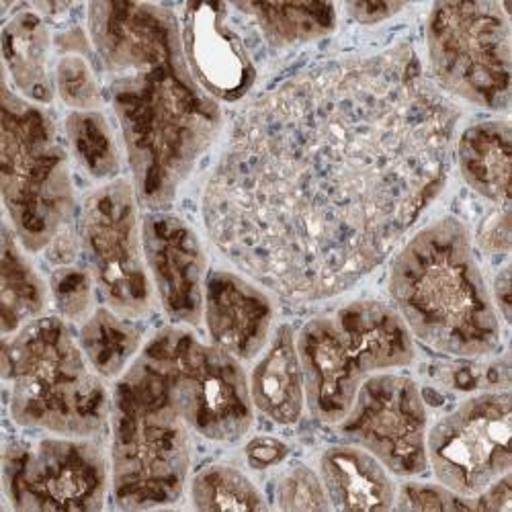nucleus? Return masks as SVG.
Returning a JSON list of instances; mask_svg holds the SVG:
<instances>
[{"label":"nucleus","mask_w":512,"mask_h":512,"mask_svg":"<svg viewBox=\"0 0 512 512\" xmlns=\"http://www.w3.org/2000/svg\"><path fill=\"white\" fill-rule=\"evenodd\" d=\"M97 375L58 318L33 320L3 345L11 416L27 429L78 439L101 433L111 404Z\"/></svg>","instance_id":"39448f33"},{"label":"nucleus","mask_w":512,"mask_h":512,"mask_svg":"<svg viewBox=\"0 0 512 512\" xmlns=\"http://www.w3.org/2000/svg\"><path fill=\"white\" fill-rule=\"evenodd\" d=\"M181 44L193 78L211 99L234 103L252 89L256 70L228 21L226 5H185Z\"/></svg>","instance_id":"ddd939ff"},{"label":"nucleus","mask_w":512,"mask_h":512,"mask_svg":"<svg viewBox=\"0 0 512 512\" xmlns=\"http://www.w3.org/2000/svg\"><path fill=\"white\" fill-rule=\"evenodd\" d=\"M404 9L402 3H383V0H357V3H349L347 11L349 15L365 25L381 23L394 15H398Z\"/></svg>","instance_id":"7c9ffc66"},{"label":"nucleus","mask_w":512,"mask_h":512,"mask_svg":"<svg viewBox=\"0 0 512 512\" xmlns=\"http://www.w3.org/2000/svg\"><path fill=\"white\" fill-rule=\"evenodd\" d=\"M193 506L199 510H265L256 486L234 467L209 465L191 484Z\"/></svg>","instance_id":"b1692460"},{"label":"nucleus","mask_w":512,"mask_h":512,"mask_svg":"<svg viewBox=\"0 0 512 512\" xmlns=\"http://www.w3.org/2000/svg\"><path fill=\"white\" fill-rule=\"evenodd\" d=\"M306 398L322 422L343 420L363 383L414 359L410 330L386 304L353 302L310 320L297 340Z\"/></svg>","instance_id":"423d86ee"},{"label":"nucleus","mask_w":512,"mask_h":512,"mask_svg":"<svg viewBox=\"0 0 512 512\" xmlns=\"http://www.w3.org/2000/svg\"><path fill=\"white\" fill-rule=\"evenodd\" d=\"M140 345L142 330L111 310H97L80 330V347L91 367L109 379L125 371Z\"/></svg>","instance_id":"4be33fe9"},{"label":"nucleus","mask_w":512,"mask_h":512,"mask_svg":"<svg viewBox=\"0 0 512 512\" xmlns=\"http://www.w3.org/2000/svg\"><path fill=\"white\" fill-rule=\"evenodd\" d=\"M66 230V228H64ZM60 232L52 242H50V259L62 267L70 265L76 254V242L68 232Z\"/></svg>","instance_id":"2f4dec72"},{"label":"nucleus","mask_w":512,"mask_h":512,"mask_svg":"<svg viewBox=\"0 0 512 512\" xmlns=\"http://www.w3.org/2000/svg\"><path fill=\"white\" fill-rule=\"evenodd\" d=\"M289 449L283 441L273 437H256L246 445V459L254 469H267L281 463Z\"/></svg>","instance_id":"c756f323"},{"label":"nucleus","mask_w":512,"mask_h":512,"mask_svg":"<svg viewBox=\"0 0 512 512\" xmlns=\"http://www.w3.org/2000/svg\"><path fill=\"white\" fill-rule=\"evenodd\" d=\"M46 308V287L17 246L9 228L3 234V265H0V316L9 336L33 322Z\"/></svg>","instance_id":"412c9836"},{"label":"nucleus","mask_w":512,"mask_h":512,"mask_svg":"<svg viewBox=\"0 0 512 512\" xmlns=\"http://www.w3.org/2000/svg\"><path fill=\"white\" fill-rule=\"evenodd\" d=\"M3 56L17 91L35 103H50V33L37 13L21 11L3 27Z\"/></svg>","instance_id":"6ab92c4d"},{"label":"nucleus","mask_w":512,"mask_h":512,"mask_svg":"<svg viewBox=\"0 0 512 512\" xmlns=\"http://www.w3.org/2000/svg\"><path fill=\"white\" fill-rule=\"evenodd\" d=\"M113 494L121 508H158L181 498L193 433L209 420L193 365V334L166 328L123 373L111 406Z\"/></svg>","instance_id":"7ed1b4c3"},{"label":"nucleus","mask_w":512,"mask_h":512,"mask_svg":"<svg viewBox=\"0 0 512 512\" xmlns=\"http://www.w3.org/2000/svg\"><path fill=\"white\" fill-rule=\"evenodd\" d=\"M66 136L78 164L93 179L105 181L119 173V150L109 121L97 111H74L66 119Z\"/></svg>","instance_id":"5701e85b"},{"label":"nucleus","mask_w":512,"mask_h":512,"mask_svg":"<svg viewBox=\"0 0 512 512\" xmlns=\"http://www.w3.org/2000/svg\"><path fill=\"white\" fill-rule=\"evenodd\" d=\"M398 316L426 347L478 359L500 349V324L476 263L472 240L455 218L418 232L390 275Z\"/></svg>","instance_id":"20e7f679"},{"label":"nucleus","mask_w":512,"mask_h":512,"mask_svg":"<svg viewBox=\"0 0 512 512\" xmlns=\"http://www.w3.org/2000/svg\"><path fill=\"white\" fill-rule=\"evenodd\" d=\"M3 197L17 238L41 250L66 228L74 195L50 115L3 87Z\"/></svg>","instance_id":"0eeeda50"},{"label":"nucleus","mask_w":512,"mask_h":512,"mask_svg":"<svg viewBox=\"0 0 512 512\" xmlns=\"http://www.w3.org/2000/svg\"><path fill=\"white\" fill-rule=\"evenodd\" d=\"M3 482L17 510H99L107 463L93 443L78 437L19 441L5 449Z\"/></svg>","instance_id":"1a4fd4ad"},{"label":"nucleus","mask_w":512,"mask_h":512,"mask_svg":"<svg viewBox=\"0 0 512 512\" xmlns=\"http://www.w3.org/2000/svg\"><path fill=\"white\" fill-rule=\"evenodd\" d=\"M320 474L330 506L338 510H388L396 488L371 453L359 447H330L320 459Z\"/></svg>","instance_id":"dca6fc26"},{"label":"nucleus","mask_w":512,"mask_h":512,"mask_svg":"<svg viewBox=\"0 0 512 512\" xmlns=\"http://www.w3.org/2000/svg\"><path fill=\"white\" fill-rule=\"evenodd\" d=\"M52 293L58 312L68 320L87 318L93 306V281L87 271L66 265L52 275Z\"/></svg>","instance_id":"bb28decb"},{"label":"nucleus","mask_w":512,"mask_h":512,"mask_svg":"<svg viewBox=\"0 0 512 512\" xmlns=\"http://www.w3.org/2000/svg\"><path fill=\"white\" fill-rule=\"evenodd\" d=\"M494 291H496V306L500 308L502 316L506 320H510V273H508V269H504L496 277Z\"/></svg>","instance_id":"473e14b6"},{"label":"nucleus","mask_w":512,"mask_h":512,"mask_svg":"<svg viewBox=\"0 0 512 512\" xmlns=\"http://www.w3.org/2000/svg\"><path fill=\"white\" fill-rule=\"evenodd\" d=\"M277 506L281 510H328L330 500L326 496L322 480L306 465H295L281 478L277 486Z\"/></svg>","instance_id":"a878e982"},{"label":"nucleus","mask_w":512,"mask_h":512,"mask_svg":"<svg viewBox=\"0 0 512 512\" xmlns=\"http://www.w3.org/2000/svg\"><path fill=\"white\" fill-rule=\"evenodd\" d=\"M398 506L406 510H476V498L459 496L445 486L406 484Z\"/></svg>","instance_id":"cd10ccee"},{"label":"nucleus","mask_w":512,"mask_h":512,"mask_svg":"<svg viewBox=\"0 0 512 512\" xmlns=\"http://www.w3.org/2000/svg\"><path fill=\"white\" fill-rule=\"evenodd\" d=\"M203 316L213 345L238 361L259 355L273 324L269 297L252 283L226 271L205 281Z\"/></svg>","instance_id":"2eb2a0df"},{"label":"nucleus","mask_w":512,"mask_h":512,"mask_svg":"<svg viewBox=\"0 0 512 512\" xmlns=\"http://www.w3.org/2000/svg\"><path fill=\"white\" fill-rule=\"evenodd\" d=\"M142 244L164 312L179 324H199L205 252L193 228L173 213H152L142 226Z\"/></svg>","instance_id":"4468645a"},{"label":"nucleus","mask_w":512,"mask_h":512,"mask_svg":"<svg viewBox=\"0 0 512 512\" xmlns=\"http://www.w3.org/2000/svg\"><path fill=\"white\" fill-rule=\"evenodd\" d=\"M480 246L486 252H508L510 250V211L508 205H502L500 211L482 224L480 228Z\"/></svg>","instance_id":"c85d7f7f"},{"label":"nucleus","mask_w":512,"mask_h":512,"mask_svg":"<svg viewBox=\"0 0 512 512\" xmlns=\"http://www.w3.org/2000/svg\"><path fill=\"white\" fill-rule=\"evenodd\" d=\"M437 480L474 498L510 472V396L490 392L441 418L426 441Z\"/></svg>","instance_id":"9d476101"},{"label":"nucleus","mask_w":512,"mask_h":512,"mask_svg":"<svg viewBox=\"0 0 512 512\" xmlns=\"http://www.w3.org/2000/svg\"><path fill=\"white\" fill-rule=\"evenodd\" d=\"M250 398L267 418L289 426L302 418L306 402L304 369L293 330L281 326L269 351L252 371Z\"/></svg>","instance_id":"f3484780"},{"label":"nucleus","mask_w":512,"mask_h":512,"mask_svg":"<svg viewBox=\"0 0 512 512\" xmlns=\"http://www.w3.org/2000/svg\"><path fill=\"white\" fill-rule=\"evenodd\" d=\"M343 433L398 476L426 469V408L416 383L404 375H373L357 392Z\"/></svg>","instance_id":"f8f14e48"},{"label":"nucleus","mask_w":512,"mask_h":512,"mask_svg":"<svg viewBox=\"0 0 512 512\" xmlns=\"http://www.w3.org/2000/svg\"><path fill=\"white\" fill-rule=\"evenodd\" d=\"M134 187L119 179L97 189L82 207L80 238L107 304L123 316L150 308Z\"/></svg>","instance_id":"9b49d317"},{"label":"nucleus","mask_w":512,"mask_h":512,"mask_svg":"<svg viewBox=\"0 0 512 512\" xmlns=\"http://www.w3.org/2000/svg\"><path fill=\"white\" fill-rule=\"evenodd\" d=\"M457 119L408 44L297 72L232 123L203 195L207 232L289 300L345 291L443 189Z\"/></svg>","instance_id":"f257e3e1"},{"label":"nucleus","mask_w":512,"mask_h":512,"mask_svg":"<svg viewBox=\"0 0 512 512\" xmlns=\"http://www.w3.org/2000/svg\"><path fill=\"white\" fill-rule=\"evenodd\" d=\"M426 46L445 91L484 109H508L510 27L504 5H435L426 25Z\"/></svg>","instance_id":"6e6552de"},{"label":"nucleus","mask_w":512,"mask_h":512,"mask_svg":"<svg viewBox=\"0 0 512 512\" xmlns=\"http://www.w3.org/2000/svg\"><path fill=\"white\" fill-rule=\"evenodd\" d=\"M56 89L60 99L76 111H95L101 103L99 80L80 54H66L56 66Z\"/></svg>","instance_id":"393cba45"},{"label":"nucleus","mask_w":512,"mask_h":512,"mask_svg":"<svg viewBox=\"0 0 512 512\" xmlns=\"http://www.w3.org/2000/svg\"><path fill=\"white\" fill-rule=\"evenodd\" d=\"M510 125L484 121L463 132L457 158L465 183L488 201L508 205L510 197Z\"/></svg>","instance_id":"a211bd4d"},{"label":"nucleus","mask_w":512,"mask_h":512,"mask_svg":"<svg viewBox=\"0 0 512 512\" xmlns=\"http://www.w3.org/2000/svg\"><path fill=\"white\" fill-rule=\"evenodd\" d=\"M250 15L273 48L310 44L336 25V9L328 3H238Z\"/></svg>","instance_id":"aec40b11"},{"label":"nucleus","mask_w":512,"mask_h":512,"mask_svg":"<svg viewBox=\"0 0 512 512\" xmlns=\"http://www.w3.org/2000/svg\"><path fill=\"white\" fill-rule=\"evenodd\" d=\"M89 31L109 76L136 195L162 209L218 138L222 111L193 78L179 25L166 9L93 3Z\"/></svg>","instance_id":"f03ea898"}]
</instances>
